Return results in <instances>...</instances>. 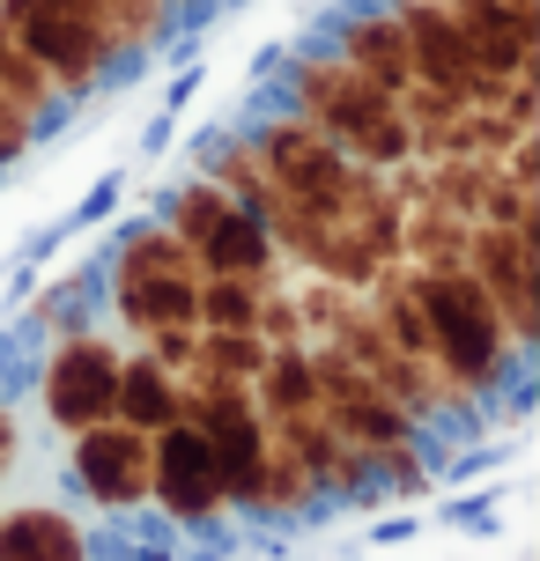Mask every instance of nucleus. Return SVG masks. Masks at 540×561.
<instances>
[{"label": "nucleus", "instance_id": "1", "mask_svg": "<svg viewBox=\"0 0 540 561\" xmlns=\"http://www.w3.org/2000/svg\"><path fill=\"white\" fill-rule=\"evenodd\" d=\"M289 112L312 118L318 134L341 148L348 163L363 170H407L415 163V140L400 118V96L378 89L370 75H356L341 53H312L289 67Z\"/></svg>", "mask_w": 540, "mask_h": 561}, {"label": "nucleus", "instance_id": "2", "mask_svg": "<svg viewBox=\"0 0 540 561\" xmlns=\"http://www.w3.org/2000/svg\"><path fill=\"white\" fill-rule=\"evenodd\" d=\"M423 310H429V355L466 399L496 392L518 363V340L504 325V310L482 296V280L466 266H429L423 274Z\"/></svg>", "mask_w": 540, "mask_h": 561}, {"label": "nucleus", "instance_id": "3", "mask_svg": "<svg viewBox=\"0 0 540 561\" xmlns=\"http://www.w3.org/2000/svg\"><path fill=\"white\" fill-rule=\"evenodd\" d=\"M112 304L134 333H164V325H193L200 310V259L178 244L164 222L134 229L112 259Z\"/></svg>", "mask_w": 540, "mask_h": 561}, {"label": "nucleus", "instance_id": "4", "mask_svg": "<svg viewBox=\"0 0 540 561\" xmlns=\"http://www.w3.org/2000/svg\"><path fill=\"white\" fill-rule=\"evenodd\" d=\"M0 23L23 37V53L53 75V89H89L119 59V45L104 37L89 0H0Z\"/></svg>", "mask_w": 540, "mask_h": 561}, {"label": "nucleus", "instance_id": "5", "mask_svg": "<svg viewBox=\"0 0 540 561\" xmlns=\"http://www.w3.org/2000/svg\"><path fill=\"white\" fill-rule=\"evenodd\" d=\"M245 148H252V163L267 170V185L289 193V199H304V207H326V199H341L348 185L363 178V163H348L341 148L296 112H274Z\"/></svg>", "mask_w": 540, "mask_h": 561}, {"label": "nucleus", "instance_id": "6", "mask_svg": "<svg viewBox=\"0 0 540 561\" xmlns=\"http://www.w3.org/2000/svg\"><path fill=\"white\" fill-rule=\"evenodd\" d=\"M466 274L482 280V296L504 310L518 347H533L540 333V304H533V222H474L466 237Z\"/></svg>", "mask_w": 540, "mask_h": 561}, {"label": "nucleus", "instance_id": "7", "mask_svg": "<svg viewBox=\"0 0 540 561\" xmlns=\"http://www.w3.org/2000/svg\"><path fill=\"white\" fill-rule=\"evenodd\" d=\"M148 495L171 510V517H185V525H200V517H215L229 503L223 473H215V444H207L200 421L178 414L171 428L148 436Z\"/></svg>", "mask_w": 540, "mask_h": 561}, {"label": "nucleus", "instance_id": "8", "mask_svg": "<svg viewBox=\"0 0 540 561\" xmlns=\"http://www.w3.org/2000/svg\"><path fill=\"white\" fill-rule=\"evenodd\" d=\"M119 363H126V355L97 333L59 340L53 363H45V414H53V428H97V421H112Z\"/></svg>", "mask_w": 540, "mask_h": 561}, {"label": "nucleus", "instance_id": "9", "mask_svg": "<svg viewBox=\"0 0 540 561\" xmlns=\"http://www.w3.org/2000/svg\"><path fill=\"white\" fill-rule=\"evenodd\" d=\"M385 8H393V23L407 30L415 82H437V89H452V96H504V82H488L482 67H474L459 23L445 15V0H385Z\"/></svg>", "mask_w": 540, "mask_h": 561}, {"label": "nucleus", "instance_id": "10", "mask_svg": "<svg viewBox=\"0 0 540 561\" xmlns=\"http://www.w3.org/2000/svg\"><path fill=\"white\" fill-rule=\"evenodd\" d=\"M445 15L459 23V37H466V53H474V67H482L488 82L533 75L540 8H526V0H445Z\"/></svg>", "mask_w": 540, "mask_h": 561}, {"label": "nucleus", "instance_id": "11", "mask_svg": "<svg viewBox=\"0 0 540 561\" xmlns=\"http://www.w3.org/2000/svg\"><path fill=\"white\" fill-rule=\"evenodd\" d=\"M75 480H82L104 510L148 503V436H142V428H126V421L75 428Z\"/></svg>", "mask_w": 540, "mask_h": 561}, {"label": "nucleus", "instance_id": "12", "mask_svg": "<svg viewBox=\"0 0 540 561\" xmlns=\"http://www.w3.org/2000/svg\"><path fill=\"white\" fill-rule=\"evenodd\" d=\"M200 274H229V280H259V288H274V266H282V252H274V237H267V222H259L252 207H237L229 199L223 222L207 229L193 244Z\"/></svg>", "mask_w": 540, "mask_h": 561}, {"label": "nucleus", "instance_id": "13", "mask_svg": "<svg viewBox=\"0 0 540 561\" xmlns=\"http://www.w3.org/2000/svg\"><path fill=\"white\" fill-rule=\"evenodd\" d=\"M334 53L356 67V75H370L378 89H407L415 82V59H407V30L393 23V8H356L341 30H334Z\"/></svg>", "mask_w": 540, "mask_h": 561}, {"label": "nucleus", "instance_id": "14", "mask_svg": "<svg viewBox=\"0 0 540 561\" xmlns=\"http://www.w3.org/2000/svg\"><path fill=\"white\" fill-rule=\"evenodd\" d=\"M112 421H126V428H142V436H156V428H171V421H178V377H171L164 363H148V355H134V363H119Z\"/></svg>", "mask_w": 540, "mask_h": 561}, {"label": "nucleus", "instance_id": "15", "mask_svg": "<svg viewBox=\"0 0 540 561\" xmlns=\"http://www.w3.org/2000/svg\"><path fill=\"white\" fill-rule=\"evenodd\" d=\"M0 561H82V533L67 510H8L0 517Z\"/></svg>", "mask_w": 540, "mask_h": 561}, {"label": "nucleus", "instance_id": "16", "mask_svg": "<svg viewBox=\"0 0 540 561\" xmlns=\"http://www.w3.org/2000/svg\"><path fill=\"white\" fill-rule=\"evenodd\" d=\"M0 96H8V104H15L23 118H37V126H45V112L59 104L53 75H45V67L23 53V37H15L8 23H0Z\"/></svg>", "mask_w": 540, "mask_h": 561}, {"label": "nucleus", "instance_id": "17", "mask_svg": "<svg viewBox=\"0 0 540 561\" xmlns=\"http://www.w3.org/2000/svg\"><path fill=\"white\" fill-rule=\"evenodd\" d=\"M89 8H97V23H104V37H112L119 53L156 45L164 37V15H171V0H89Z\"/></svg>", "mask_w": 540, "mask_h": 561}, {"label": "nucleus", "instance_id": "18", "mask_svg": "<svg viewBox=\"0 0 540 561\" xmlns=\"http://www.w3.org/2000/svg\"><path fill=\"white\" fill-rule=\"evenodd\" d=\"M30 140H37V118H23L15 104H8V96H0V163H15Z\"/></svg>", "mask_w": 540, "mask_h": 561}, {"label": "nucleus", "instance_id": "19", "mask_svg": "<svg viewBox=\"0 0 540 561\" xmlns=\"http://www.w3.org/2000/svg\"><path fill=\"white\" fill-rule=\"evenodd\" d=\"M0 466H15V407L0 399Z\"/></svg>", "mask_w": 540, "mask_h": 561}, {"label": "nucleus", "instance_id": "20", "mask_svg": "<svg viewBox=\"0 0 540 561\" xmlns=\"http://www.w3.org/2000/svg\"><path fill=\"white\" fill-rule=\"evenodd\" d=\"M171 8H178V0H171ZM185 8H200V0H185Z\"/></svg>", "mask_w": 540, "mask_h": 561}, {"label": "nucleus", "instance_id": "21", "mask_svg": "<svg viewBox=\"0 0 540 561\" xmlns=\"http://www.w3.org/2000/svg\"><path fill=\"white\" fill-rule=\"evenodd\" d=\"M526 8H540V0H526Z\"/></svg>", "mask_w": 540, "mask_h": 561}]
</instances>
